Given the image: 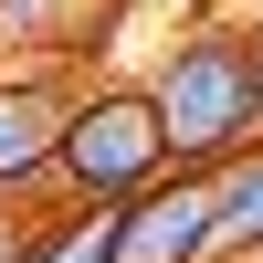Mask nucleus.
<instances>
[{"label":"nucleus","instance_id":"1","mask_svg":"<svg viewBox=\"0 0 263 263\" xmlns=\"http://www.w3.org/2000/svg\"><path fill=\"white\" fill-rule=\"evenodd\" d=\"M147 105H158L168 168H190V179H221L232 158L263 147V74H253V42L221 11L190 21V32H168L158 74H147Z\"/></svg>","mask_w":263,"mask_h":263},{"label":"nucleus","instance_id":"2","mask_svg":"<svg viewBox=\"0 0 263 263\" xmlns=\"http://www.w3.org/2000/svg\"><path fill=\"white\" fill-rule=\"evenodd\" d=\"M168 179V137H158V105L147 84H74V116H63V158H53V190H74L84 211H116L137 190Z\"/></svg>","mask_w":263,"mask_h":263},{"label":"nucleus","instance_id":"3","mask_svg":"<svg viewBox=\"0 0 263 263\" xmlns=\"http://www.w3.org/2000/svg\"><path fill=\"white\" fill-rule=\"evenodd\" d=\"M116 263H221V200H211V179L168 168L158 190L116 200Z\"/></svg>","mask_w":263,"mask_h":263},{"label":"nucleus","instance_id":"4","mask_svg":"<svg viewBox=\"0 0 263 263\" xmlns=\"http://www.w3.org/2000/svg\"><path fill=\"white\" fill-rule=\"evenodd\" d=\"M63 116H74V84H53V74H0V200L53 190Z\"/></svg>","mask_w":263,"mask_h":263},{"label":"nucleus","instance_id":"5","mask_svg":"<svg viewBox=\"0 0 263 263\" xmlns=\"http://www.w3.org/2000/svg\"><path fill=\"white\" fill-rule=\"evenodd\" d=\"M211 200H221V263H253L263 253V147L211 179Z\"/></svg>","mask_w":263,"mask_h":263},{"label":"nucleus","instance_id":"6","mask_svg":"<svg viewBox=\"0 0 263 263\" xmlns=\"http://www.w3.org/2000/svg\"><path fill=\"white\" fill-rule=\"evenodd\" d=\"M32 263H116V211H105V200H95V211H63V221L42 232Z\"/></svg>","mask_w":263,"mask_h":263},{"label":"nucleus","instance_id":"7","mask_svg":"<svg viewBox=\"0 0 263 263\" xmlns=\"http://www.w3.org/2000/svg\"><path fill=\"white\" fill-rule=\"evenodd\" d=\"M242 42H253V74H263V21H253V32H242Z\"/></svg>","mask_w":263,"mask_h":263},{"label":"nucleus","instance_id":"8","mask_svg":"<svg viewBox=\"0 0 263 263\" xmlns=\"http://www.w3.org/2000/svg\"><path fill=\"white\" fill-rule=\"evenodd\" d=\"M253 263H263V253H253Z\"/></svg>","mask_w":263,"mask_h":263}]
</instances>
